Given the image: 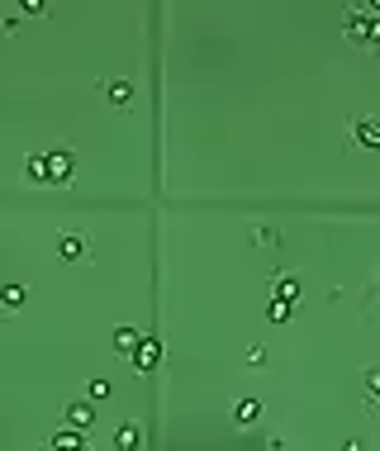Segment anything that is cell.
I'll return each instance as SVG.
<instances>
[{"mask_svg": "<svg viewBox=\"0 0 380 451\" xmlns=\"http://www.w3.org/2000/svg\"><path fill=\"white\" fill-rule=\"evenodd\" d=\"M57 252H62V262H86L90 257V242H86V233H62Z\"/></svg>", "mask_w": 380, "mask_h": 451, "instance_id": "6da1fadb", "label": "cell"}, {"mask_svg": "<svg viewBox=\"0 0 380 451\" xmlns=\"http://www.w3.org/2000/svg\"><path fill=\"white\" fill-rule=\"evenodd\" d=\"M48 447H53V451H90V442H86L81 427H62V432L48 437Z\"/></svg>", "mask_w": 380, "mask_h": 451, "instance_id": "7a4b0ae2", "label": "cell"}, {"mask_svg": "<svg viewBox=\"0 0 380 451\" xmlns=\"http://www.w3.org/2000/svg\"><path fill=\"white\" fill-rule=\"evenodd\" d=\"M157 356H162V342H157V338H143V342H138V351H134V366H138V371H152V366H157Z\"/></svg>", "mask_w": 380, "mask_h": 451, "instance_id": "3957f363", "label": "cell"}, {"mask_svg": "<svg viewBox=\"0 0 380 451\" xmlns=\"http://www.w3.org/2000/svg\"><path fill=\"white\" fill-rule=\"evenodd\" d=\"M352 143L356 148H380V119H361L352 129Z\"/></svg>", "mask_w": 380, "mask_h": 451, "instance_id": "277c9868", "label": "cell"}, {"mask_svg": "<svg viewBox=\"0 0 380 451\" xmlns=\"http://www.w3.org/2000/svg\"><path fill=\"white\" fill-rule=\"evenodd\" d=\"M43 171H48V181H67V176H72V157H67V152H48V157H43Z\"/></svg>", "mask_w": 380, "mask_h": 451, "instance_id": "5b68a950", "label": "cell"}, {"mask_svg": "<svg viewBox=\"0 0 380 451\" xmlns=\"http://www.w3.org/2000/svg\"><path fill=\"white\" fill-rule=\"evenodd\" d=\"M114 447H119V451H143V427L124 423L119 432H114Z\"/></svg>", "mask_w": 380, "mask_h": 451, "instance_id": "8992f818", "label": "cell"}, {"mask_svg": "<svg viewBox=\"0 0 380 451\" xmlns=\"http://www.w3.org/2000/svg\"><path fill=\"white\" fill-rule=\"evenodd\" d=\"M62 413H67V427H81V432L95 423V409H90V404H67Z\"/></svg>", "mask_w": 380, "mask_h": 451, "instance_id": "52a82bcc", "label": "cell"}, {"mask_svg": "<svg viewBox=\"0 0 380 451\" xmlns=\"http://www.w3.org/2000/svg\"><path fill=\"white\" fill-rule=\"evenodd\" d=\"M24 285H5V290H0V304H5V309H10V314H19V309H24Z\"/></svg>", "mask_w": 380, "mask_h": 451, "instance_id": "ba28073f", "label": "cell"}, {"mask_svg": "<svg viewBox=\"0 0 380 451\" xmlns=\"http://www.w3.org/2000/svg\"><path fill=\"white\" fill-rule=\"evenodd\" d=\"M271 299H285V304H295V299H299V280H295V276H280V280H276V294H271Z\"/></svg>", "mask_w": 380, "mask_h": 451, "instance_id": "9c48e42d", "label": "cell"}, {"mask_svg": "<svg viewBox=\"0 0 380 451\" xmlns=\"http://www.w3.org/2000/svg\"><path fill=\"white\" fill-rule=\"evenodd\" d=\"M105 95L114 100V105H129V100H134V86H129V81H109Z\"/></svg>", "mask_w": 380, "mask_h": 451, "instance_id": "30bf717a", "label": "cell"}, {"mask_svg": "<svg viewBox=\"0 0 380 451\" xmlns=\"http://www.w3.org/2000/svg\"><path fill=\"white\" fill-rule=\"evenodd\" d=\"M114 342H119V351H138L143 333H138V328H119V333H114Z\"/></svg>", "mask_w": 380, "mask_h": 451, "instance_id": "8fae6325", "label": "cell"}, {"mask_svg": "<svg viewBox=\"0 0 380 451\" xmlns=\"http://www.w3.org/2000/svg\"><path fill=\"white\" fill-rule=\"evenodd\" d=\"M257 418H262V404H257V399H243V404H238V423H257Z\"/></svg>", "mask_w": 380, "mask_h": 451, "instance_id": "7c38bea8", "label": "cell"}, {"mask_svg": "<svg viewBox=\"0 0 380 451\" xmlns=\"http://www.w3.org/2000/svg\"><path fill=\"white\" fill-rule=\"evenodd\" d=\"M24 171H29V176H33V181H38V186L48 181V171H43V157H38V152H33V157L24 161Z\"/></svg>", "mask_w": 380, "mask_h": 451, "instance_id": "4fadbf2b", "label": "cell"}, {"mask_svg": "<svg viewBox=\"0 0 380 451\" xmlns=\"http://www.w3.org/2000/svg\"><path fill=\"white\" fill-rule=\"evenodd\" d=\"M290 309H295V304H285V299H271V309H267V314H271V323H285V319H290Z\"/></svg>", "mask_w": 380, "mask_h": 451, "instance_id": "5bb4252c", "label": "cell"}, {"mask_svg": "<svg viewBox=\"0 0 380 451\" xmlns=\"http://www.w3.org/2000/svg\"><path fill=\"white\" fill-rule=\"evenodd\" d=\"M90 399H109V380H90Z\"/></svg>", "mask_w": 380, "mask_h": 451, "instance_id": "9a60e30c", "label": "cell"}, {"mask_svg": "<svg viewBox=\"0 0 380 451\" xmlns=\"http://www.w3.org/2000/svg\"><path fill=\"white\" fill-rule=\"evenodd\" d=\"M366 395H371V399H380V371H371V375H366Z\"/></svg>", "mask_w": 380, "mask_h": 451, "instance_id": "2e32d148", "label": "cell"}]
</instances>
